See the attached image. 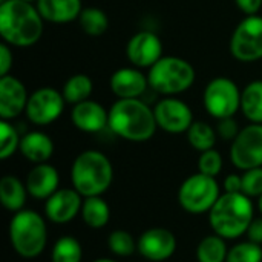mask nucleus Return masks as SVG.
I'll use <instances>...</instances> for the list:
<instances>
[{"mask_svg": "<svg viewBox=\"0 0 262 262\" xmlns=\"http://www.w3.org/2000/svg\"><path fill=\"white\" fill-rule=\"evenodd\" d=\"M226 193H243V177L236 173H230L223 183Z\"/></svg>", "mask_w": 262, "mask_h": 262, "instance_id": "obj_37", "label": "nucleus"}, {"mask_svg": "<svg viewBox=\"0 0 262 262\" xmlns=\"http://www.w3.org/2000/svg\"><path fill=\"white\" fill-rule=\"evenodd\" d=\"M258 209H259V213L262 215V195L258 198Z\"/></svg>", "mask_w": 262, "mask_h": 262, "instance_id": "obj_41", "label": "nucleus"}, {"mask_svg": "<svg viewBox=\"0 0 262 262\" xmlns=\"http://www.w3.org/2000/svg\"><path fill=\"white\" fill-rule=\"evenodd\" d=\"M239 127H238V123L233 120V117L230 118H223V120H218V126H216V134L226 140V141H233L238 134H239Z\"/></svg>", "mask_w": 262, "mask_h": 262, "instance_id": "obj_35", "label": "nucleus"}, {"mask_svg": "<svg viewBox=\"0 0 262 262\" xmlns=\"http://www.w3.org/2000/svg\"><path fill=\"white\" fill-rule=\"evenodd\" d=\"M195 78L196 72L192 63L175 55H163L147 72L149 88L164 97H175L189 91Z\"/></svg>", "mask_w": 262, "mask_h": 262, "instance_id": "obj_6", "label": "nucleus"}, {"mask_svg": "<svg viewBox=\"0 0 262 262\" xmlns=\"http://www.w3.org/2000/svg\"><path fill=\"white\" fill-rule=\"evenodd\" d=\"M64 97L55 88H40L29 95L26 117L35 126H49L60 118L64 109Z\"/></svg>", "mask_w": 262, "mask_h": 262, "instance_id": "obj_11", "label": "nucleus"}, {"mask_svg": "<svg viewBox=\"0 0 262 262\" xmlns=\"http://www.w3.org/2000/svg\"><path fill=\"white\" fill-rule=\"evenodd\" d=\"M83 247L75 236H60L52 246L51 261L52 262H81Z\"/></svg>", "mask_w": 262, "mask_h": 262, "instance_id": "obj_29", "label": "nucleus"}, {"mask_svg": "<svg viewBox=\"0 0 262 262\" xmlns=\"http://www.w3.org/2000/svg\"><path fill=\"white\" fill-rule=\"evenodd\" d=\"M230 161L239 170L262 167V124L243 127L230 146Z\"/></svg>", "mask_w": 262, "mask_h": 262, "instance_id": "obj_10", "label": "nucleus"}, {"mask_svg": "<svg viewBox=\"0 0 262 262\" xmlns=\"http://www.w3.org/2000/svg\"><path fill=\"white\" fill-rule=\"evenodd\" d=\"M241 92L238 84L227 77L210 80L203 92V104L207 114L216 120L230 118L241 111Z\"/></svg>", "mask_w": 262, "mask_h": 262, "instance_id": "obj_8", "label": "nucleus"}, {"mask_svg": "<svg viewBox=\"0 0 262 262\" xmlns=\"http://www.w3.org/2000/svg\"><path fill=\"white\" fill-rule=\"evenodd\" d=\"M25 184L28 193L32 198L46 201L52 193L58 190L60 177L54 166H51L49 163H41V164H35L29 170Z\"/></svg>", "mask_w": 262, "mask_h": 262, "instance_id": "obj_19", "label": "nucleus"}, {"mask_svg": "<svg viewBox=\"0 0 262 262\" xmlns=\"http://www.w3.org/2000/svg\"><path fill=\"white\" fill-rule=\"evenodd\" d=\"M25 2H31V3H34V2H38V0H25Z\"/></svg>", "mask_w": 262, "mask_h": 262, "instance_id": "obj_42", "label": "nucleus"}, {"mask_svg": "<svg viewBox=\"0 0 262 262\" xmlns=\"http://www.w3.org/2000/svg\"><path fill=\"white\" fill-rule=\"evenodd\" d=\"M226 262H262V247L252 241H243L229 249Z\"/></svg>", "mask_w": 262, "mask_h": 262, "instance_id": "obj_32", "label": "nucleus"}, {"mask_svg": "<svg viewBox=\"0 0 262 262\" xmlns=\"http://www.w3.org/2000/svg\"><path fill=\"white\" fill-rule=\"evenodd\" d=\"M246 235H247L249 241L262 246V216L261 218H253V221L250 223Z\"/></svg>", "mask_w": 262, "mask_h": 262, "instance_id": "obj_38", "label": "nucleus"}, {"mask_svg": "<svg viewBox=\"0 0 262 262\" xmlns=\"http://www.w3.org/2000/svg\"><path fill=\"white\" fill-rule=\"evenodd\" d=\"M92 91H94V83L89 75L74 74L72 77H69L66 80L61 94H63L66 103L74 106V104L89 100L92 95Z\"/></svg>", "mask_w": 262, "mask_h": 262, "instance_id": "obj_25", "label": "nucleus"}, {"mask_svg": "<svg viewBox=\"0 0 262 262\" xmlns=\"http://www.w3.org/2000/svg\"><path fill=\"white\" fill-rule=\"evenodd\" d=\"M107 247L114 255L120 258H129L137 250V241L126 230H114L107 236Z\"/></svg>", "mask_w": 262, "mask_h": 262, "instance_id": "obj_30", "label": "nucleus"}, {"mask_svg": "<svg viewBox=\"0 0 262 262\" xmlns=\"http://www.w3.org/2000/svg\"><path fill=\"white\" fill-rule=\"evenodd\" d=\"M81 220L91 229H103L111 220V209L101 196H89L83 200Z\"/></svg>", "mask_w": 262, "mask_h": 262, "instance_id": "obj_23", "label": "nucleus"}, {"mask_svg": "<svg viewBox=\"0 0 262 262\" xmlns=\"http://www.w3.org/2000/svg\"><path fill=\"white\" fill-rule=\"evenodd\" d=\"M137 250L147 261H167L177 252V238L169 229L152 227L137 239Z\"/></svg>", "mask_w": 262, "mask_h": 262, "instance_id": "obj_13", "label": "nucleus"}, {"mask_svg": "<svg viewBox=\"0 0 262 262\" xmlns=\"http://www.w3.org/2000/svg\"><path fill=\"white\" fill-rule=\"evenodd\" d=\"M20 140L21 137L18 135L17 129L8 120H2L0 121V158L8 160L9 157H12L20 147Z\"/></svg>", "mask_w": 262, "mask_h": 262, "instance_id": "obj_31", "label": "nucleus"}, {"mask_svg": "<svg viewBox=\"0 0 262 262\" xmlns=\"http://www.w3.org/2000/svg\"><path fill=\"white\" fill-rule=\"evenodd\" d=\"M241 112L250 123L262 124V80L250 81L243 89Z\"/></svg>", "mask_w": 262, "mask_h": 262, "instance_id": "obj_24", "label": "nucleus"}, {"mask_svg": "<svg viewBox=\"0 0 262 262\" xmlns=\"http://www.w3.org/2000/svg\"><path fill=\"white\" fill-rule=\"evenodd\" d=\"M92 262H117V261L109 259V258H100V259H95V261H92Z\"/></svg>", "mask_w": 262, "mask_h": 262, "instance_id": "obj_40", "label": "nucleus"}, {"mask_svg": "<svg viewBox=\"0 0 262 262\" xmlns=\"http://www.w3.org/2000/svg\"><path fill=\"white\" fill-rule=\"evenodd\" d=\"M83 206V196L75 189H58L45 201V216L54 224L75 220Z\"/></svg>", "mask_w": 262, "mask_h": 262, "instance_id": "obj_15", "label": "nucleus"}, {"mask_svg": "<svg viewBox=\"0 0 262 262\" xmlns=\"http://www.w3.org/2000/svg\"><path fill=\"white\" fill-rule=\"evenodd\" d=\"M37 8L45 21L57 25L77 20L83 11L81 0H38Z\"/></svg>", "mask_w": 262, "mask_h": 262, "instance_id": "obj_20", "label": "nucleus"}, {"mask_svg": "<svg viewBox=\"0 0 262 262\" xmlns=\"http://www.w3.org/2000/svg\"><path fill=\"white\" fill-rule=\"evenodd\" d=\"M230 54L243 63L262 58V17L246 15L235 28L230 38Z\"/></svg>", "mask_w": 262, "mask_h": 262, "instance_id": "obj_9", "label": "nucleus"}, {"mask_svg": "<svg viewBox=\"0 0 262 262\" xmlns=\"http://www.w3.org/2000/svg\"><path fill=\"white\" fill-rule=\"evenodd\" d=\"M229 249L226 239L220 235H207L196 246V259L198 262H226Z\"/></svg>", "mask_w": 262, "mask_h": 262, "instance_id": "obj_26", "label": "nucleus"}, {"mask_svg": "<svg viewBox=\"0 0 262 262\" xmlns=\"http://www.w3.org/2000/svg\"><path fill=\"white\" fill-rule=\"evenodd\" d=\"M43 17L38 8L25 0H3L0 5V35L15 48L35 45L43 34Z\"/></svg>", "mask_w": 262, "mask_h": 262, "instance_id": "obj_1", "label": "nucleus"}, {"mask_svg": "<svg viewBox=\"0 0 262 262\" xmlns=\"http://www.w3.org/2000/svg\"><path fill=\"white\" fill-rule=\"evenodd\" d=\"M74 189L83 196H101L114 181V166L100 150H84L77 155L71 167Z\"/></svg>", "mask_w": 262, "mask_h": 262, "instance_id": "obj_4", "label": "nucleus"}, {"mask_svg": "<svg viewBox=\"0 0 262 262\" xmlns=\"http://www.w3.org/2000/svg\"><path fill=\"white\" fill-rule=\"evenodd\" d=\"M12 46H9L8 43H2L0 45V77L3 75H8L11 68H12V63H14V55H12V51H11Z\"/></svg>", "mask_w": 262, "mask_h": 262, "instance_id": "obj_36", "label": "nucleus"}, {"mask_svg": "<svg viewBox=\"0 0 262 262\" xmlns=\"http://www.w3.org/2000/svg\"><path fill=\"white\" fill-rule=\"evenodd\" d=\"M126 55L132 66L138 69H149L163 57V43L157 34L150 31H140L129 38Z\"/></svg>", "mask_w": 262, "mask_h": 262, "instance_id": "obj_14", "label": "nucleus"}, {"mask_svg": "<svg viewBox=\"0 0 262 262\" xmlns=\"http://www.w3.org/2000/svg\"><path fill=\"white\" fill-rule=\"evenodd\" d=\"M9 243L20 258L34 259L40 256L48 244L45 218L29 209L14 213L9 221Z\"/></svg>", "mask_w": 262, "mask_h": 262, "instance_id": "obj_5", "label": "nucleus"}, {"mask_svg": "<svg viewBox=\"0 0 262 262\" xmlns=\"http://www.w3.org/2000/svg\"><path fill=\"white\" fill-rule=\"evenodd\" d=\"M29 94L17 77L8 74L0 77V118L14 120L26 111Z\"/></svg>", "mask_w": 262, "mask_h": 262, "instance_id": "obj_16", "label": "nucleus"}, {"mask_svg": "<svg viewBox=\"0 0 262 262\" xmlns=\"http://www.w3.org/2000/svg\"><path fill=\"white\" fill-rule=\"evenodd\" d=\"M186 134H187L189 144L198 152L210 150L216 144V137H218L216 129H213L206 121H193Z\"/></svg>", "mask_w": 262, "mask_h": 262, "instance_id": "obj_28", "label": "nucleus"}, {"mask_svg": "<svg viewBox=\"0 0 262 262\" xmlns=\"http://www.w3.org/2000/svg\"><path fill=\"white\" fill-rule=\"evenodd\" d=\"M111 91L118 98H140L149 88L147 75L135 66L117 69L109 80Z\"/></svg>", "mask_w": 262, "mask_h": 262, "instance_id": "obj_18", "label": "nucleus"}, {"mask_svg": "<svg viewBox=\"0 0 262 262\" xmlns=\"http://www.w3.org/2000/svg\"><path fill=\"white\" fill-rule=\"evenodd\" d=\"M220 196L221 190L216 178L204 175L201 172L186 178L178 190L180 206L186 212L193 215L210 212Z\"/></svg>", "mask_w": 262, "mask_h": 262, "instance_id": "obj_7", "label": "nucleus"}, {"mask_svg": "<svg viewBox=\"0 0 262 262\" xmlns=\"http://www.w3.org/2000/svg\"><path fill=\"white\" fill-rule=\"evenodd\" d=\"M18 152L34 164L48 163L54 154V141L41 130H31L21 137Z\"/></svg>", "mask_w": 262, "mask_h": 262, "instance_id": "obj_21", "label": "nucleus"}, {"mask_svg": "<svg viewBox=\"0 0 262 262\" xmlns=\"http://www.w3.org/2000/svg\"><path fill=\"white\" fill-rule=\"evenodd\" d=\"M253 218V203L244 193L224 192L209 212V223L213 233L224 239H236L246 235Z\"/></svg>", "mask_w": 262, "mask_h": 262, "instance_id": "obj_3", "label": "nucleus"}, {"mask_svg": "<svg viewBox=\"0 0 262 262\" xmlns=\"http://www.w3.org/2000/svg\"><path fill=\"white\" fill-rule=\"evenodd\" d=\"M198 170L204 175L216 178L223 170V157L221 154L213 147L210 150L201 152L198 158Z\"/></svg>", "mask_w": 262, "mask_h": 262, "instance_id": "obj_33", "label": "nucleus"}, {"mask_svg": "<svg viewBox=\"0 0 262 262\" xmlns=\"http://www.w3.org/2000/svg\"><path fill=\"white\" fill-rule=\"evenodd\" d=\"M71 121L81 132L97 134L109 126V111L98 101L89 98L74 104L71 111Z\"/></svg>", "mask_w": 262, "mask_h": 262, "instance_id": "obj_17", "label": "nucleus"}, {"mask_svg": "<svg viewBox=\"0 0 262 262\" xmlns=\"http://www.w3.org/2000/svg\"><path fill=\"white\" fill-rule=\"evenodd\" d=\"M235 3L239 8V11L244 12L246 15L258 14L262 6V0H235Z\"/></svg>", "mask_w": 262, "mask_h": 262, "instance_id": "obj_39", "label": "nucleus"}, {"mask_svg": "<svg viewBox=\"0 0 262 262\" xmlns=\"http://www.w3.org/2000/svg\"><path fill=\"white\" fill-rule=\"evenodd\" d=\"M155 120L160 129L167 134H184L192 126L193 112L187 103L177 97H166L154 107Z\"/></svg>", "mask_w": 262, "mask_h": 262, "instance_id": "obj_12", "label": "nucleus"}, {"mask_svg": "<svg viewBox=\"0 0 262 262\" xmlns=\"http://www.w3.org/2000/svg\"><path fill=\"white\" fill-rule=\"evenodd\" d=\"M117 137L143 143L150 140L157 129L154 109L140 98H118L109 109V126Z\"/></svg>", "mask_w": 262, "mask_h": 262, "instance_id": "obj_2", "label": "nucleus"}, {"mask_svg": "<svg viewBox=\"0 0 262 262\" xmlns=\"http://www.w3.org/2000/svg\"><path fill=\"white\" fill-rule=\"evenodd\" d=\"M78 23L84 34L91 37H100L109 28V17L103 9L97 6H89V8H83L78 17Z\"/></svg>", "mask_w": 262, "mask_h": 262, "instance_id": "obj_27", "label": "nucleus"}, {"mask_svg": "<svg viewBox=\"0 0 262 262\" xmlns=\"http://www.w3.org/2000/svg\"><path fill=\"white\" fill-rule=\"evenodd\" d=\"M243 177V193L250 198H259L262 195V167L244 170Z\"/></svg>", "mask_w": 262, "mask_h": 262, "instance_id": "obj_34", "label": "nucleus"}, {"mask_svg": "<svg viewBox=\"0 0 262 262\" xmlns=\"http://www.w3.org/2000/svg\"><path fill=\"white\" fill-rule=\"evenodd\" d=\"M28 196L26 184L20 181L15 175H5L0 180V201L2 206L9 212H20L25 209Z\"/></svg>", "mask_w": 262, "mask_h": 262, "instance_id": "obj_22", "label": "nucleus"}]
</instances>
